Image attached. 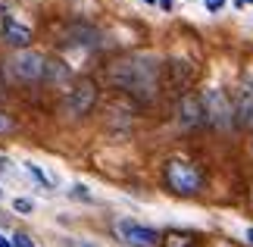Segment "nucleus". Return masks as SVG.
Masks as SVG:
<instances>
[{
  "label": "nucleus",
  "instance_id": "10",
  "mask_svg": "<svg viewBox=\"0 0 253 247\" xmlns=\"http://www.w3.org/2000/svg\"><path fill=\"white\" fill-rule=\"evenodd\" d=\"M41 78H47V82H66L69 78V66L66 63H60V60H44V75Z\"/></svg>",
  "mask_w": 253,
  "mask_h": 247
},
{
  "label": "nucleus",
  "instance_id": "7",
  "mask_svg": "<svg viewBox=\"0 0 253 247\" xmlns=\"http://www.w3.org/2000/svg\"><path fill=\"white\" fill-rule=\"evenodd\" d=\"M231 122L241 128H253V85H244L238 91V100L231 103Z\"/></svg>",
  "mask_w": 253,
  "mask_h": 247
},
{
  "label": "nucleus",
  "instance_id": "23",
  "mask_svg": "<svg viewBox=\"0 0 253 247\" xmlns=\"http://www.w3.org/2000/svg\"><path fill=\"white\" fill-rule=\"evenodd\" d=\"M79 247H97V244H91V241H82V244H79Z\"/></svg>",
  "mask_w": 253,
  "mask_h": 247
},
{
  "label": "nucleus",
  "instance_id": "21",
  "mask_svg": "<svg viewBox=\"0 0 253 247\" xmlns=\"http://www.w3.org/2000/svg\"><path fill=\"white\" fill-rule=\"evenodd\" d=\"M244 238H247V241L253 244V225H247V229H244Z\"/></svg>",
  "mask_w": 253,
  "mask_h": 247
},
{
  "label": "nucleus",
  "instance_id": "12",
  "mask_svg": "<svg viewBox=\"0 0 253 247\" xmlns=\"http://www.w3.org/2000/svg\"><path fill=\"white\" fill-rule=\"evenodd\" d=\"M166 247H194V238L184 232H169L166 235Z\"/></svg>",
  "mask_w": 253,
  "mask_h": 247
},
{
  "label": "nucleus",
  "instance_id": "19",
  "mask_svg": "<svg viewBox=\"0 0 253 247\" xmlns=\"http://www.w3.org/2000/svg\"><path fill=\"white\" fill-rule=\"evenodd\" d=\"M157 3H160V9H166V13H169V9L175 6V0H157Z\"/></svg>",
  "mask_w": 253,
  "mask_h": 247
},
{
  "label": "nucleus",
  "instance_id": "13",
  "mask_svg": "<svg viewBox=\"0 0 253 247\" xmlns=\"http://www.w3.org/2000/svg\"><path fill=\"white\" fill-rule=\"evenodd\" d=\"M69 194L75 197V200H87V203H91V200H94V194H91V191H87V185H82V182H75V185L69 188Z\"/></svg>",
  "mask_w": 253,
  "mask_h": 247
},
{
  "label": "nucleus",
  "instance_id": "24",
  "mask_svg": "<svg viewBox=\"0 0 253 247\" xmlns=\"http://www.w3.org/2000/svg\"><path fill=\"white\" fill-rule=\"evenodd\" d=\"M147 3H157V0H147Z\"/></svg>",
  "mask_w": 253,
  "mask_h": 247
},
{
  "label": "nucleus",
  "instance_id": "9",
  "mask_svg": "<svg viewBox=\"0 0 253 247\" xmlns=\"http://www.w3.org/2000/svg\"><path fill=\"white\" fill-rule=\"evenodd\" d=\"M3 41L28 50V44H32V28L22 25V22H16V19H3Z\"/></svg>",
  "mask_w": 253,
  "mask_h": 247
},
{
  "label": "nucleus",
  "instance_id": "4",
  "mask_svg": "<svg viewBox=\"0 0 253 247\" xmlns=\"http://www.w3.org/2000/svg\"><path fill=\"white\" fill-rule=\"evenodd\" d=\"M6 72L13 82H22V85H32V82H41L44 75V56L35 53V50H19L16 56L6 60Z\"/></svg>",
  "mask_w": 253,
  "mask_h": 247
},
{
  "label": "nucleus",
  "instance_id": "6",
  "mask_svg": "<svg viewBox=\"0 0 253 247\" xmlns=\"http://www.w3.org/2000/svg\"><path fill=\"white\" fill-rule=\"evenodd\" d=\"M97 103V85L91 82V78H82V82H75L69 88V97H66V113L72 116H84L91 113Z\"/></svg>",
  "mask_w": 253,
  "mask_h": 247
},
{
  "label": "nucleus",
  "instance_id": "5",
  "mask_svg": "<svg viewBox=\"0 0 253 247\" xmlns=\"http://www.w3.org/2000/svg\"><path fill=\"white\" fill-rule=\"evenodd\" d=\"M116 235L128 247H157L160 244L157 229H150V225H144V222H134V219H119L116 222Z\"/></svg>",
  "mask_w": 253,
  "mask_h": 247
},
{
  "label": "nucleus",
  "instance_id": "16",
  "mask_svg": "<svg viewBox=\"0 0 253 247\" xmlns=\"http://www.w3.org/2000/svg\"><path fill=\"white\" fill-rule=\"evenodd\" d=\"M9 241H13V247H35L32 235H25V232H16V235H13V238H9Z\"/></svg>",
  "mask_w": 253,
  "mask_h": 247
},
{
  "label": "nucleus",
  "instance_id": "15",
  "mask_svg": "<svg viewBox=\"0 0 253 247\" xmlns=\"http://www.w3.org/2000/svg\"><path fill=\"white\" fill-rule=\"evenodd\" d=\"M0 175H3V179H16V175H19L16 163L9 160V156H0Z\"/></svg>",
  "mask_w": 253,
  "mask_h": 247
},
{
  "label": "nucleus",
  "instance_id": "3",
  "mask_svg": "<svg viewBox=\"0 0 253 247\" xmlns=\"http://www.w3.org/2000/svg\"><path fill=\"white\" fill-rule=\"evenodd\" d=\"M200 103H203V122H210L212 128L231 125V100L222 88H207L200 94Z\"/></svg>",
  "mask_w": 253,
  "mask_h": 247
},
{
  "label": "nucleus",
  "instance_id": "26",
  "mask_svg": "<svg viewBox=\"0 0 253 247\" xmlns=\"http://www.w3.org/2000/svg\"><path fill=\"white\" fill-rule=\"evenodd\" d=\"M250 150H253V141H250Z\"/></svg>",
  "mask_w": 253,
  "mask_h": 247
},
{
  "label": "nucleus",
  "instance_id": "17",
  "mask_svg": "<svg viewBox=\"0 0 253 247\" xmlns=\"http://www.w3.org/2000/svg\"><path fill=\"white\" fill-rule=\"evenodd\" d=\"M203 6H207L210 13H222V9H225V0H203Z\"/></svg>",
  "mask_w": 253,
  "mask_h": 247
},
{
  "label": "nucleus",
  "instance_id": "8",
  "mask_svg": "<svg viewBox=\"0 0 253 247\" xmlns=\"http://www.w3.org/2000/svg\"><path fill=\"white\" fill-rule=\"evenodd\" d=\"M200 122H203V103H200V97L184 94L181 103H178V125L181 128H194V125H200Z\"/></svg>",
  "mask_w": 253,
  "mask_h": 247
},
{
  "label": "nucleus",
  "instance_id": "18",
  "mask_svg": "<svg viewBox=\"0 0 253 247\" xmlns=\"http://www.w3.org/2000/svg\"><path fill=\"white\" fill-rule=\"evenodd\" d=\"M6 132H13V119L6 113H0V135H6Z\"/></svg>",
  "mask_w": 253,
  "mask_h": 247
},
{
  "label": "nucleus",
  "instance_id": "2",
  "mask_svg": "<svg viewBox=\"0 0 253 247\" xmlns=\"http://www.w3.org/2000/svg\"><path fill=\"white\" fill-rule=\"evenodd\" d=\"M166 182L175 194H197L200 191V185H203V175L197 166H191L188 160H169L166 166Z\"/></svg>",
  "mask_w": 253,
  "mask_h": 247
},
{
  "label": "nucleus",
  "instance_id": "25",
  "mask_svg": "<svg viewBox=\"0 0 253 247\" xmlns=\"http://www.w3.org/2000/svg\"><path fill=\"white\" fill-rule=\"evenodd\" d=\"M0 197H3V188H0Z\"/></svg>",
  "mask_w": 253,
  "mask_h": 247
},
{
  "label": "nucleus",
  "instance_id": "1",
  "mask_svg": "<svg viewBox=\"0 0 253 247\" xmlns=\"http://www.w3.org/2000/svg\"><path fill=\"white\" fill-rule=\"evenodd\" d=\"M110 82L138 97H153L160 85V60L153 56H125L110 66Z\"/></svg>",
  "mask_w": 253,
  "mask_h": 247
},
{
  "label": "nucleus",
  "instance_id": "22",
  "mask_svg": "<svg viewBox=\"0 0 253 247\" xmlns=\"http://www.w3.org/2000/svg\"><path fill=\"white\" fill-rule=\"evenodd\" d=\"M0 247H13V241H9V238H3V235H0Z\"/></svg>",
  "mask_w": 253,
  "mask_h": 247
},
{
  "label": "nucleus",
  "instance_id": "20",
  "mask_svg": "<svg viewBox=\"0 0 253 247\" xmlns=\"http://www.w3.org/2000/svg\"><path fill=\"white\" fill-rule=\"evenodd\" d=\"M235 6H238V9H244V6H253V0H235Z\"/></svg>",
  "mask_w": 253,
  "mask_h": 247
},
{
  "label": "nucleus",
  "instance_id": "11",
  "mask_svg": "<svg viewBox=\"0 0 253 247\" xmlns=\"http://www.w3.org/2000/svg\"><path fill=\"white\" fill-rule=\"evenodd\" d=\"M25 172L32 175V179H35L38 185H41V188H47V191L53 188V179H50V175H47V172H44V169H41L38 163H32V160H28V163H25Z\"/></svg>",
  "mask_w": 253,
  "mask_h": 247
},
{
  "label": "nucleus",
  "instance_id": "14",
  "mask_svg": "<svg viewBox=\"0 0 253 247\" xmlns=\"http://www.w3.org/2000/svg\"><path fill=\"white\" fill-rule=\"evenodd\" d=\"M13 210L22 213V216H32L35 213V200H28V197H16V200H13Z\"/></svg>",
  "mask_w": 253,
  "mask_h": 247
}]
</instances>
